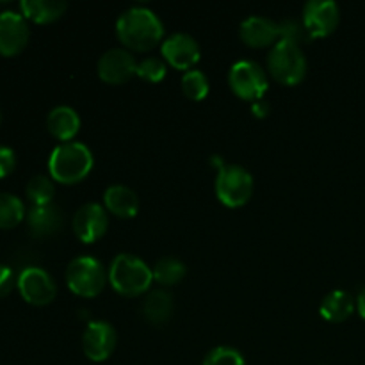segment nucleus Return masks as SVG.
Returning a JSON list of instances; mask_svg holds the SVG:
<instances>
[{"mask_svg": "<svg viewBox=\"0 0 365 365\" xmlns=\"http://www.w3.org/2000/svg\"><path fill=\"white\" fill-rule=\"evenodd\" d=\"M355 298L346 291H331L321 302L319 314L330 323H342L355 312Z\"/></svg>", "mask_w": 365, "mask_h": 365, "instance_id": "obj_19", "label": "nucleus"}, {"mask_svg": "<svg viewBox=\"0 0 365 365\" xmlns=\"http://www.w3.org/2000/svg\"><path fill=\"white\" fill-rule=\"evenodd\" d=\"M209 164H210V166H212V168H216L217 171H221V170H223L225 166H227V164H225V160L221 159L220 155H210Z\"/></svg>", "mask_w": 365, "mask_h": 365, "instance_id": "obj_33", "label": "nucleus"}, {"mask_svg": "<svg viewBox=\"0 0 365 365\" xmlns=\"http://www.w3.org/2000/svg\"><path fill=\"white\" fill-rule=\"evenodd\" d=\"M185 264L182 260L175 259V257H163L155 262V266L152 267L153 280L157 284L164 285V287H171V285H177L184 280L185 277Z\"/></svg>", "mask_w": 365, "mask_h": 365, "instance_id": "obj_22", "label": "nucleus"}, {"mask_svg": "<svg viewBox=\"0 0 365 365\" xmlns=\"http://www.w3.org/2000/svg\"><path fill=\"white\" fill-rule=\"evenodd\" d=\"M271 77L284 86H298L307 75V59L302 46L280 39L267 56Z\"/></svg>", "mask_w": 365, "mask_h": 365, "instance_id": "obj_4", "label": "nucleus"}, {"mask_svg": "<svg viewBox=\"0 0 365 365\" xmlns=\"http://www.w3.org/2000/svg\"><path fill=\"white\" fill-rule=\"evenodd\" d=\"M228 84L237 98L252 103L262 100L269 89L266 71L253 61H237L228 71Z\"/></svg>", "mask_w": 365, "mask_h": 365, "instance_id": "obj_7", "label": "nucleus"}, {"mask_svg": "<svg viewBox=\"0 0 365 365\" xmlns=\"http://www.w3.org/2000/svg\"><path fill=\"white\" fill-rule=\"evenodd\" d=\"M109 282L102 262L89 255L75 257L66 267V285L73 294L82 298H95Z\"/></svg>", "mask_w": 365, "mask_h": 365, "instance_id": "obj_5", "label": "nucleus"}, {"mask_svg": "<svg viewBox=\"0 0 365 365\" xmlns=\"http://www.w3.org/2000/svg\"><path fill=\"white\" fill-rule=\"evenodd\" d=\"M25 205L18 196L11 192H0V228L11 230L24 221Z\"/></svg>", "mask_w": 365, "mask_h": 365, "instance_id": "obj_23", "label": "nucleus"}, {"mask_svg": "<svg viewBox=\"0 0 365 365\" xmlns=\"http://www.w3.org/2000/svg\"><path fill=\"white\" fill-rule=\"evenodd\" d=\"M29 232L34 237H48L57 234L64 225V214L57 205L31 207L27 212Z\"/></svg>", "mask_w": 365, "mask_h": 365, "instance_id": "obj_16", "label": "nucleus"}, {"mask_svg": "<svg viewBox=\"0 0 365 365\" xmlns=\"http://www.w3.org/2000/svg\"><path fill=\"white\" fill-rule=\"evenodd\" d=\"M203 365H246V362L242 353L235 348L220 346V348H214L212 351L207 353V356L203 359Z\"/></svg>", "mask_w": 365, "mask_h": 365, "instance_id": "obj_27", "label": "nucleus"}, {"mask_svg": "<svg viewBox=\"0 0 365 365\" xmlns=\"http://www.w3.org/2000/svg\"><path fill=\"white\" fill-rule=\"evenodd\" d=\"M278 27H280V39H285V41H291L298 45L303 38H309L302 21L284 20L278 24Z\"/></svg>", "mask_w": 365, "mask_h": 365, "instance_id": "obj_28", "label": "nucleus"}, {"mask_svg": "<svg viewBox=\"0 0 365 365\" xmlns=\"http://www.w3.org/2000/svg\"><path fill=\"white\" fill-rule=\"evenodd\" d=\"M141 310L148 323L160 327V324L168 323L170 317L173 316V296L163 289L152 291L143 302Z\"/></svg>", "mask_w": 365, "mask_h": 365, "instance_id": "obj_21", "label": "nucleus"}, {"mask_svg": "<svg viewBox=\"0 0 365 365\" xmlns=\"http://www.w3.org/2000/svg\"><path fill=\"white\" fill-rule=\"evenodd\" d=\"M271 113V106L269 102H267L266 98L262 100H257V102L252 103V114L255 118H259V120H264V118L269 116Z\"/></svg>", "mask_w": 365, "mask_h": 365, "instance_id": "obj_31", "label": "nucleus"}, {"mask_svg": "<svg viewBox=\"0 0 365 365\" xmlns=\"http://www.w3.org/2000/svg\"><path fill=\"white\" fill-rule=\"evenodd\" d=\"M103 207L107 212L121 220H130L139 212V198L127 185H110L103 192Z\"/></svg>", "mask_w": 365, "mask_h": 365, "instance_id": "obj_17", "label": "nucleus"}, {"mask_svg": "<svg viewBox=\"0 0 365 365\" xmlns=\"http://www.w3.org/2000/svg\"><path fill=\"white\" fill-rule=\"evenodd\" d=\"M253 177L241 166L227 164L216 175V196L228 209L246 205L253 195Z\"/></svg>", "mask_w": 365, "mask_h": 365, "instance_id": "obj_6", "label": "nucleus"}, {"mask_svg": "<svg viewBox=\"0 0 365 365\" xmlns=\"http://www.w3.org/2000/svg\"><path fill=\"white\" fill-rule=\"evenodd\" d=\"M29 31L27 18L16 11H2L0 13V56H18L27 46Z\"/></svg>", "mask_w": 365, "mask_h": 365, "instance_id": "obj_12", "label": "nucleus"}, {"mask_svg": "<svg viewBox=\"0 0 365 365\" xmlns=\"http://www.w3.org/2000/svg\"><path fill=\"white\" fill-rule=\"evenodd\" d=\"M98 77L110 86H121L138 71V61L127 48H110L100 57Z\"/></svg>", "mask_w": 365, "mask_h": 365, "instance_id": "obj_13", "label": "nucleus"}, {"mask_svg": "<svg viewBox=\"0 0 365 365\" xmlns=\"http://www.w3.org/2000/svg\"><path fill=\"white\" fill-rule=\"evenodd\" d=\"M160 52L171 66L180 71L195 70V64L198 63L200 56H202L198 41L185 32H177V34H171L170 38L164 39L160 43Z\"/></svg>", "mask_w": 365, "mask_h": 365, "instance_id": "obj_14", "label": "nucleus"}, {"mask_svg": "<svg viewBox=\"0 0 365 365\" xmlns=\"http://www.w3.org/2000/svg\"><path fill=\"white\" fill-rule=\"evenodd\" d=\"M118 39L134 52H148L164 41V25L148 7H128L118 16Z\"/></svg>", "mask_w": 365, "mask_h": 365, "instance_id": "obj_1", "label": "nucleus"}, {"mask_svg": "<svg viewBox=\"0 0 365 365\" xmlns=\"http://www.w3.org/2000/svg\"><path fill=\"white\" fill-rule=\"evenodd\" d=\"M46 128L56 139L63 143L73 141L81 128V118L73 107L57 106L46 116Z\"/></svg>", "mask_w": 365, "mask_h": 365, "instance_id": "obj_18", "label": "nucleus"}, {"mask_svg": "<svg viewBox=\"0 0 365 365\" xmlns=\"http://www.w3.org/2000/svg\"><path fill=\"white\" fill-rule=\"evenodd\" d=\"M21 298L34 307L48 305L56 299L57 285L53 278L41 267H25L16 282Z\"/></svg>", "mask_w": 365, "mask_h": 365, "instance_id": "obj_9", "label": "nucleus"}, {"mask_svg": "<svg viewBox=\"0 0 365 365\" xmlns=\"http://www.w3.org/2000/svg\"><path fill=\"white\" fill-rule=\"evenodd\" d=\"M209 78L203 71L200 70H189L182 75V91L192 102H202L207 95H209Z\"/></svg>", "mask_w": 365, "mask_h": 365, "instance_id": "obj_25", "label": "nucleus"}, {"mask_svg": "<svg viewBox=\"0 0 365 365\" xmlns=\"http://www.w3.org/2000/svg\"><path fill=\"white\" fill-rule=\"evenodd\" d=\"M166 71L168 66L163 59H159V57H146V59L138 63V71H135V75H138L139 78H143V81L153 82V84H155V82H160L166 77Z\"/></svg>", "mask_w": 365, "mask_h": 365, "instance_id": "obj_26", "label": "nucleus"}, {"mask_svg": "<svg viewBox=\"0 0 365 365\" xmlns=\"http://www.w3.org/2000/svg\"><path fill=\"white\" fill-rule=\"evenodd\" d=\"M71 227H73L78 241H82L84 245H93L106 235L107 227H109V216H107L106 207L95 202L84 203L75 212Z\"/></svg>", "mask_w": 365, "mask_h": 365, "instance_id": "obj_10", "label": "nucleus"}, {"mask_svg": "<svg viewBox=\"0 0 365 365\" xmlns=\"http://www.w3.org/2000/svg\"><path fill=\"white\" fill-rule=\"evenodd\" d=\"M107 277H109V284L113 285L114 291L121 296H128V298L145 294L153 282L152 267L128 253H120L110 262Z\"/></svg>", "mask_w": 365, "mask_h": 365, "instance_id": "obj_3", "label": "nucleus"}, {"mask_svg": "<svg viewBox=\"0 0 365 365\" xmlns=\"http://www.w3.org/2000/svg\"><path fill=\"white\" fill-rule=\"evenodd\" d=\"M16 168V155L7 146H0V178L9 177Z\"/></svg>", "mask_w": 365, "mask_h": 365, "instance_id": "obj_29", "label": "nucleus"}, {"mask_svg": "<svg viewBox=\"0 0 365 365\" xmlns=\"http://www.w3.org/2000/svg\"><path fill=\"white\" fill-rule=\"evenodd\" d=\"M0 121H2V113H0Z\"/></svg>", "mask_w": 365, "mask_h": 365, "instance_id": "obj_34", "label": "nucleus"}, {"mask_svg": "<svg viewBox=\"0 0 365 365\" xmlns=\"http://www.w3.org/2000/svg\"><path fill=\"white\" fill-rule=\"evenodd\" d=\"M341 21V11L334 0H310L305 4L302 24L309 39L327 38L337 29Z\"/></svg>", "mask_w": 365, "mask_h": 365, "instance_id": "obj_8", "label": "nucleus"}, {"mask_svg": "<svg viewBox=\"0 0 365 365\" xmlns=\"http://www.w3.org/2000/svg\"><path fill=\"white\" fill-rule=\"evenodd\" d=\"M66 7V2L63 0H21L20 2L21 14L34 24H52L59 20Z\"/></svg>", "mask_w": 365, "mask_h": 365, "instance_id": "obj_20", "label": "nucleus"}, {"mask_svg": "<svg viewBox=\"0 0 365 365\" xmlns=\"http://www.w3.org/2000/svg\"><path fill=\"white\" fill-rule=\"evenodd\" d=\"M356 310H359V314L362 316V319H365V287L359 294V298H356Z\"/></svg>", "mask_w": 365, "mask_h": 365, "instance_id": "obj_32", "label": "nucleus"}, {"mask_svg": "<svg viewBox=\"0 0 365 365\" xmlns=\"http://www.w3.org/2000/svg\"><path fill=\"white\" fill-rule=\"evenodd\" d=\"M239 36L252 48H273L280 41V27L269 18L250 16L239 27Z\"/></svg>", "mask_w": 365, "mask_h": 365, "instance_id": "obj_15", "label": "nucleus"}, {"mask_svg": "<svg viewBox=\"0 0 365 365\" xmlns=\"http://www.w3.org/2000/svg\"><path fill=\"white\" fill-rule=\"evenodd\" d=\"M116 330L107 321H91L82 335V349L91 362H106L116 349Z\"/></svg>", "mask_w": 365, "mask_h": 365, "instance_id": "obj_11", "label": "nucleus"}, {"mask_svg": "<svg viewBox=\"0 0 365 365\" xmlns=\"http://www.w3.org/2000/svg\"><path fill=\"white\" fill-rule=\"evenodd\" d=\"M93 170V153L84 143H61L52 150L48 171L52 180L64 185H73L84 180Z\"/></svg>", "mask_w": 365, "mask_h": 365, "instance_id": "obj_2", "label": "nucleus"}, {"mask_svg": "<svg viewBox=\"0 0 365 365\" xmlns=\"http://www.w3.org/2000/svg\"><path fill=\"white\" fill-rule=\"evenodd\" d=\"M25 195H27L32 207L50 205L53 196H56V185H53L52 177H46V175H36V177H32L27 182Z\"/></svg>", "mask_w": 365, "mask_h": 365, "instance_id": "obj_24", "label": "nucleus"}, {"mask_svg": "<svg viewBox=\"0 0 365 365\" xmlns=\"http://www.w3.org/2000/svg\"><path fill=\"white\" fill-rule=\"evenodd\" d=\"M16 282H18V278L14 277L13 269H11L9 266H4V264H0V298L11 294V291L16 287Z\"/></svg>", "mask_w": 365, "mask_h": 365, "instance_id": "obj_30", "label": "nucleus"}]
</instances>
